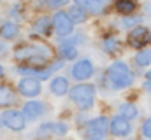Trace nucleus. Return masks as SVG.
I'll return each instance as SVG.
<instances>
[{"label":"nucleus","instance_id":"f257e3e1","mask_svg":"<svg viewBox=\"0 0 151 140\" xmlns=\"http://www.w3.org/2000/svg\"><path fill=\"white\" fill-rule=\"evenodd\" d=\"M14 60L28 67H44L51 60V49L44 44H21L14 49Z\"/></svg>","mask_w":151,"mask_h":140},{"label":"nucleus","instance_id":"f03ea898","mask_svg":"<svg viewBox=\"0 0 151 140\" xmlns=\"http://www.w3.org/2000/svg\"><path fill=\"white\" fill-rule=\"evenodd\" d=\"M107 75V82H109V88L114 91H121V89H127L134 84L135 81V75L134 72L130 70V67L125 63V61H114L109 65V69L106 72Z\"/></svg>","mask_w":151,"mask_h":140},{"label":"nucleus","instance_id":"7ed1b4c3","mask_svg":"<svg viewBox=\"0 0 151 140\" xmlns=\"http://www.w3.org/2000/svg\"><path fill=\"white\" fill-rule=\"evenodd\" d=\"M95 96H97V86L90 82L76 84L74 88L69 89V98L77 105L81 112H86L95 105Z\"/></svg>","mask_w":151,"mask_h":140},{"label":"nucleus","instance_id":"20e7f679","mask_svg":"<svg viewBox=\"0 0 151 140\" xmlns=\"http://www.w3.org/2000/svg\"><path fill=\"white\" fill-rule=\"evenodd\" d=\"M51 21H53V30H55V34L58 35V37L65 39V37L72 35V32H74V21L69 18V14L65 11L55 12L53 18H51Z\"/></svg>","mask_w":151,"mask_h":140},{"label":"nucleus","instance_id":"39448f33","mask_svg":"<svg viewBox=\"0 0 151 140\" xmlns=\"http://www.w3.org/2000/svg\"><path fill=\"white\" fill-rule=\"evenodd\" d=\"M18 93L25 98H37L42 93V84L34 75H23L18 82Z\"/></svg>","mask_w":151,"mask_h":140},{"label":"nucleus","instance_id":"423d86ee","mask_svg":"<svg viewBox=\"0 0 151 140\" xmlns=\"http://www.w3.org/2000/svg\"><path fill=\"white\" fill-rule=\"evenodd\" d=\"M2 121H4V126L11 131H23L27 128V119L23 112L16 109H5L2 112Z\"/></svg>","mask_w":151,"mask_h":140},{"label":"nucleus","instance_id":"0eeeda50","mask_svg":"<svg viewBox=\"0 0 151 140\" xmlns=\"http://www.w3.org/2000/svg\"><path fill=\"white\" fill-rule=\"evenodd\" d=\"M109 133V119L106 116H99L91 121H88L84 124V135L86 137H93V139H106V135Z\"/></svg>","mask_w":151,"mask_h":140},{"label":"nucleus","instance_id":"6e6552de","mask_svg":"<svg viewBox=\"0 0 151 140\" xmlns=\"http://www.w3.org/2000/svg\"><path fill=\"white\" fill-rule=\"evenodd\" d=\"M127 42H128V46H132L135 49H144L146 46L151 44V30L148 26L137 25L130 30V34L127 37Z\"/></svg>","mask_w":151,"mask_h":140},{"label":"nucleus","instance_id":"1a4fd4ad","mask_svg":"<svg viewBox=\"0 0 151 140\" xmlns=\"http://www.w3.org/2000/svg\"><path fill=\"white\" fill-rule=\"evenodd\" d=\"M93 74H95V65L88 58L77 60L74 65H72V69H70V75L74 77L76 81H79V82L88 81L90 77H93Z\"/></svg>","mask_w":151,"mask_h":140},{"label":"nucleus","instance_id":"9d476101","mask_svg":"<svg viewBox=\"0 0 151 140\" xmlns=\"http://www.w3.org/2000/svg\"><path fill=\"white\" fill-rule=\"evenodd\" d=\"M109 131H111V135H114V137L125 139V137H128L132 133V124L123 116H114L113 119L109 121Z\"/></svg>","mask_w":151,"mask_h":140},{"label":"nucleus","instance_id":"9b49d317","mask_svg":"<svg viewBox=\"0 0 151 140\" xmlns=\"http://www.w3.org/2000/svg\"><path fill=\"white\" fill-rule=\"evenodd\" d=\"M21 112L27 121H37L39 117H42L46 114V104L40 100H28V102H25Z\"/></svg>","mask_w":151,"mask_h":140},{"label":"nucleus","instance_id":"f8f14e48","mask_svg":"<svg viewBox=\"0 0 151 140\" xmlns=\"http://www.w3.org/2000/svg\"><path fill=\"white\" fill-rule=\"evenodd\" d=\"M69 89L70 88H69V79L67 77L58 75V77H53L51 82H49V91L55 96H65L69 93Z\"/></svg>","mask_w":151,"mask_h":140},{"label":"nucleus","instance_id":"ddd939ff","mask_svg":"<svg viewBox=\"0 0 151 140\" xmlns=\"http://www.w3.org/2000/svg\"><path fill=\"white\" fill-rule=\"evenodd\" d=\"M32 30L37 35H42V37L51 35V32H53V21H51V18H47V16H39L37 19L32 23Z\"/></svg>","mask_w":151,"mask_h":140},{"label":"nucleus","instance_id":"4468645a","mask_svg":"<svg viewBox=\"0 0 151 140\" xmlns=\"http://www.w3.org/2000/svg\"><path fill=\"white\" fill-rule=\"evenodd\" d=\"M18 102V96L11 86L2 84L0 86V109H9Z\"/></svg>","mask_w":151,"mask_h":140},{"label":"nucleus","instance_id":"2eb2a0df","mask_svg":"<svg viewBox=\"0 0 151 140\" xmlns=\"http://www.w3.org/2000/svg\"><path fill=\"white\" fill-rule=\"evenodd\" d=\"M18 35H19V26H18V23H14V21H4L2 25H0V39H4V40H14V39H18Z\"/></svg>","mask_w":151,"mask_h":140},{"label":"nucleus","instance_id":"dca6fc26","mask_svg":"<svg viewBox=\"0 0 151 140\" xmlns=\"http://www.w3.org/2000/svg\"><path fill=\"white\" fill-rule=\"evenodd\" d=\"M58 54H60L62 60H76L79 56V51H77V47L74 44H70V42H67L63 39L60 42V46H58Z\"/></svg>","mask_w":151,"mask_h":140},{"label":"nucleus","instance_id":"f3484780","mask_svg":"<svg viewBox=\"0 0 151 140\" xmlns=\"http://www.w3.org/2000/svg\"><path fill=\"white\" fill-rule=\"evenodd\" d=\"M114 9L121 16H128V14H134L137 11V2L135 0H116L114 2Z\"/></svg>","mask_w":151,"mask_h":140},{"label":"nucleus","instance_id":"a211bd4d","mask_svg":"<svg viewBox=\"0 0 151 140\" xmlns=\"http://www.w3.org/2000/svg\"><path fill=\"white\" fill-rule=\"evenodd\" d=\"M109 5H111V0H90V5H88L86 11H90L95 16H100V14L107 12Z\"/></svg>","mask_w":151,"mask_h":140},{"label":"nucleus","instance_id":"6ab92c4d","mask_svg":"<svg viewBox=\"0 0 151 140\" xmlns=\"http://www.w3.org/2000/svg\"><path fill=\"white\" fill-rule=\"evenodd\" d=\"M102 49L107 53V54H116V53H119L121 51V42L116 39V37H106L104 40H102Z\"/></svg>","mask_w":151,"mask_h":140},{"label":"nucleus","instance_id":"aec40b11","mask_svg":"<svg viewBox=\"0 0 151 140\" xmlns=\"http://www.w3.org/2000/svg\"><path fill=\"white\" fill-rule=\"evenodd\" d=\"M118 112H119V116H123V117L128 119V121H132V119H135V117L139 116V109L134 104H128V102H125V104L119 105Z\"/></svg>","mask_w":151,"mask_h":140},{"label":"nucleus","instance_id":"412c9836","mask_svg":"<svg viewBox=\"0 0 151 140\" xmlns=\"http://www.w3.org/2000/svg\"><path fill=\"white\" fill-rule=\"evenodd\" d=\"M69 18L74 21V23H84L86 21V18H88V14H86V9L84 7H81V5H72L70 9H69Z\"/></svg>","mask_w":151,"mask_h":140},{"label":"nucleus","instance_id":"4be33fe9","mask_svg":"<svg viewBox=\"0 0 151 140\" xmlns=\"http://www.w3.org/2000/svg\"><path fill=\"white\" fill-rule=\"evenodd\" d=\"M135 65L137 67H150L151 65V49H139L135 54Z\"/></svg>","mask_w":151,"mask_h":140},{"label":"nucleus","instance_id":"5701e85b","mask_svg":"<svg viewBox=\"0 0 151 140\" xmlns=\"http://www.w3.org/2000/svg\"><path fill=\"white\" fill-rule=\"evenodd\" d=\"M141 21H142L141 16H132V14H128V16H123V18H121L119 25H121V28H134V26L141 25Z\"/></svg>","mask_w":151,"mask_h":140},{"label":"nucleus","instance_id":"b1692460","mask_svg":"<svg viewBox=\"0 0 151 140\" xmlns=\"http://www.w3.org/2000/svg\"><path fill=\"white\" fill-rule=\"evenodd\" d=\"M37 135L40 139H47V137L55 135V123H44V124H40L37 130Z\"/></svg>","mask_w":151,"mask_h":140},{"label":"nucleus","instance_id":"393cba45","mask_svg":"<svg viewBox=\"0 0 151 140\" xmlns=\"http://www.w3.org/2000/svg\"><path fill=\"white\" fill-rule=\"evenodd\" d=\"M9 16H11L12 19H23V5L14 4V5L11 7V11H9Z\"/></svg>","mask_w":151,"mask_h":140},{"label":"nucleus","instance_id":"a878e982","mask_svg":"<svg viewBox=\"0 0 151 140\" xmlns=\"http://www.w3.org/2000/svg\"><path fill=\"white\" fill-rule=\"evenodd\" d=\"M69 133V124L67 123H55V135L56 137H63V135H67Z\"/></svg>","mask_w":151,"mask_h":140},{"label":"nucleus","instance_id":"bb28decb","mask_svg":"<svg viewBox=\"0 0 151 140\" xmlns=\"http://www.w3.org/2000/svg\"><path fill=\"white\" fill-rule=\"evenodd\" d=\"M141 131H142V135H144L146 139L151 140V117H148V119L142 123V126H141Z\"/></svg>","mask_w":151,"mask_h":140},{"label":"nucleus","instance_id":"cd10ccee","mask_svg":"<svg viewBox=\"0 0 151 140\" xmlns=\"http://www.w3.org/2000/svg\"><path fill=\"white\" fill-rule=\"evenodd\" d=\"M67 4H69V0H46V5L51 7V9H60Z\"/></svg>","mask_w":151,"mask_h":140},{"label":"nucleus","instance_id":"c85d7f7f","mask_svg":"<svg viewBox=\"0 0 151 140\" xmlns=\"http://www.w3.org/2000/svg\"><path fill=\"white\" fill-rule=\"evenodd\" d=\"M7 54V44L5 42H0V58H4Z\"/></svg>","mask_w":151,"mask_h":140},{"label":"nucleus","instance_id":"c756f323","mask_svg":"<svg viewBox=\"0 0 151 140\" xmlns=\"http://www.w3.org/2000/svg\"><path fill=\"white\" fill-rule=\"evenodd\" d=\"M76 4H77V5H81V7H84V9H88L90 0H76Z\"/></svg>","mask_w":151,"mask_h":140},{"label":"nucleus","instance_id":"7c9ffc66","mask_svg":"<svg viewBox=\"0 0 151 140\" xmlns=\"http://www.w3.org/2000/svg\"><path fill=\"white\" fill-rule=\"evenodd\" d=\"M34 5L35 7H42V5H46V2L44 0H34Z\"/></svg>","mask_w":151,"mask_h":140},{"label":"nucleus","instance_id":"2f4dec72","mask_svg":"<svg viewBox=\"0 0 151 140\" xmlns=\"http://www.w3.org/2000/svg\"><path fill=\"white\" fill-rule=\"evenodd\" d=\"M146 82H150V84H151V69L146 72Z\"/></svg>","mask_w":151,"mask_h":140},{"label":"nucleus","instance_id":"473e14b6","mask_svg":"<svg viewBox=\"0 0 151 140\" xmlns=\"http://www.w3.org/2000/svg\"><path fill=\"white\" fill-rule=\"evenodd\" d=\"M4 75H5V69H4V67H2V63H0V79H2Z\"/></svg>","mask_w":151,"mask_h":140},{"label":"nucleus","instance_id":"72a5a7b5","mask_svg":"<svg viewBox=\"0 0 151 140\" xmlns=\"http://www.w3.org/2000/svg\"><path fill=\"white\" fill-rule=\"evenodd\" d=\"M4 128V121H2V114H0V130Z\"/></svg>","mask_w":151,"mask_h":140},{"label":"nucleus","instance_id":"f704fd0d","mask_svg":"<svg viewBox=\"0 0 151 140\" xmlns=\"http://www.w3.org/2000/svg\"><path fill=\"white\" fill-rule=\"evenodd\" d=\"M84 140H100V139H93V137H86Z\"/></svg>","mask_w":151,"mask_h":140},{"label":"nucleus","instance_id":"c9c22d12","mask_svg":"<svg viewBox=\"0 0 151 140\" xmlns=\"http://www.w3.org/2000/svg\"><path fill=\"white\" fill-rule=\"evenodd\" d=\"M148 140H150V139H148Z\"/></svg>","mask_w":151,"mask_h":140}]
</instances>
